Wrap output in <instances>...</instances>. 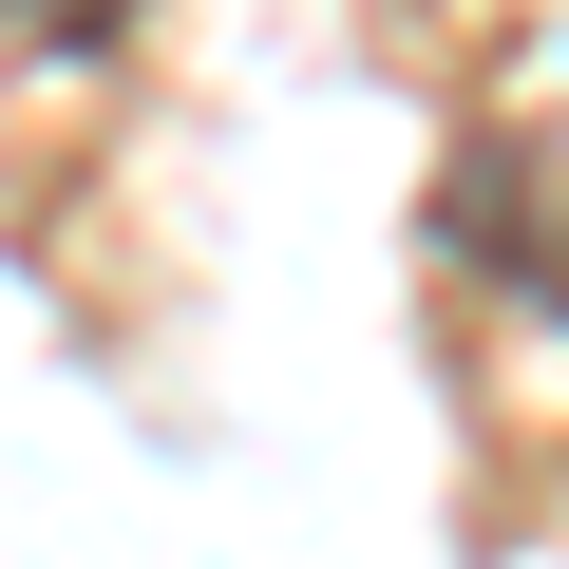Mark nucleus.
Listing matches in <instances>:
<instances>
[{
  "mask_svg": "<svg viewBox=\"0 0 569 569\" xmlns=\"http://www.w3.org/2000/svg\"><path fill=\"white\" fill-rule=\"evenodd\" d=\"M437 247H456L475 284H512V305L569 342V77L512 96V114H475V133L437 152Z\"/></svg>",
  "mask_w": 569,
  "mask_h": 569,
  "instance_id": "obj_1",
  "label": "nucleus"
},
{
  "mask_svg": "<svg viewBox=\"0 0 569 569\" xmlns=\"http://www.w3.org/2000/svg\"><path fill=\"white\" fill-rule=\"evenodd\" d=\"M133 0H20V58H114Z\"/></svg>",
  "mask_w": 569,
  "mask_h": 569,
  "instance_id": "obj_2",
  "label": "nucleus"
}]
</instances>
